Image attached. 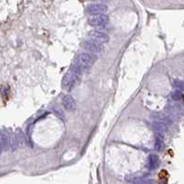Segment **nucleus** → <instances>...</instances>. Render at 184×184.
I'll list each match as a JSON object with an SVG mask.
<instances>
[{
    "label": "nucleus",
    "instance_id": "f257e3e1",
    "mask_svg": "<svg viewBox=\"0 0 184 184\" xmlns=\"http://www.w3.org/2000/svg\"><path fill=\"white\" fill-rule=\"evenodd\" d=\"M97 60V57L89 53H80L74 59V64L79 66L83 71L91 67Z\"/></svg>",
    "mask_w": 184,
    "mask_h": 184
},
{
    "label": "nucleus",
    "instance_id": "f03ea898",
    "mask_svg": "<svg viewBox=\"0 0 184 184\" xmlns=\"http://www.w3.org/2000/svg\"><path fill=\"white\" fill-rule=\"evenodd\" d=\"M80 82V76L69 70L62 79V88L66 91L73 90Z\"/></svg>",
    "mask_w": 184,
    "mask_h": 184
},
{
    "label": "nucleus",
    "instance_id": "7ed1b4c3",
    "mask_svg": "<svg viewBox=\"0 0 184 184\" xmlns=\"http://www.w3.org/2000/svg\"><path fill=\"white\" fill-rule=\"evenodd\" d=\"M108 22H109V16L106 13L91 15L88 18V23L93 27H101L108 24Z\"/></svg>",
    "mask_w": 184,
    "mask_h": 184
},
{
    "label": "nucleus",
    "instance_id": "20e7f679",
    "mask_svg": "<svg viewBox=\"0 0 184 184\" xmlns=\"http://www.w3.org/2000/svg\"><path fill=\"white\" fill-rule=\"evenodd\" d=\"M81 46L83 49H85L86 51H88L92 53H100L104 50V46L102 45V43H100V42L92 41V40L84 41L81 43Z\"/></svg>",
    "mask_w": 184,
    "mask_h": 184
},
{
    "label": "nucleus",
    "instance_id": "39448f33",
    "mask_svg": "<svg viewBox=\"0 0 184 184\" xmlns=\"http://www.w3.org/2000/svg\"><path fill=\"white\" fill-rule=\"evenodd\" d=\"M88 36L90 40L98 41L100 43H106V42L109 41V36L106 33L100 31V30H97V29H93V30L88 31Z\"/></svg>",
    "mask_w": 184,
    "mask_h": 184
},
{
    "label": "nucleus",
    "instance_id": "423d86ee",
    "mask_svg": "<svg viewBox=\"0 0 184 184\" xmlns=\"http://www.w3.org/2000/svg\"><path fill=\"white\" fill-rule=\"evenodd\" d=\"M107 10H108V6L104 4H90L87 6V12L89 15L106 13Z\"/></svg>",
    "mask_w": 184,
    "mask_h": 184
},
{
    "label": "nucleus",
    "instance_id": "0eeeda50",
    "mask_svg": "<svg viewBox=\"0 0 184 184\" xmlns=\"http://www.w3.org/2000/svg\"><path fill=\"white\" fill-rule=\"evenodd\" d=\"M62 103L65 107V109L68 112H73L75 111L76 109V101L75 100L69 96V95H65L63 97V100H62Z\"/></svg>",
    "mask_w": 184,
    "mask_h": 184
},
{
    "label": "nucleus",
    "instance_id": "6e6552de",
    "mask_svg": "<svg viewBox=\"0 0 184 184\" xmlns=\"http://www.w3.org/2000/svg\"><path fill=\"white\" fill-rule=\"evenodd\" d=\"M159 165V159L155 154H150L147 159V168L150 170H156Z\"/></svg>",
    "mask_w": 184,
    "mask_h": 184
},
{
    "label": "nucleus",
    "instance_id": "1a4fd4ad",
    "mask_svg": "<svg viewBox=\"0 0 184 184\" xmlns=\"http://www.w3.org/2000/svg\"><path fill=\"white\" fill-rule=\"evenodd\" d=\"M153 127L156 130V132L160 135H163L168 131V124L161 121L156 120V122H154V123H153Z\"/></svg>",
    "mask_w": 184,
    "mask_h": 184
},
{
    "label": "nucleus",
    "instance_id": "9d476101",
    "mask_svg": "<svg viewBox=\"0 0 184 184\" xmlns=\"http://www.w3.org/2000/svg\"><path fill=\"white\" fill-rule=\"evenodd\" d=\"M155 149L157 151H162L164 149V147H165V143H164V139H163V136L162 135L160 134H158L157 137H156V140H155Z\"/></svg>",
    "mask_w": 184,
    "mask_h": 184
},
{
    "label": "nucleus",
    "instance_id": "9b49d317",
    "mask_svg": "<svg viewBox=\"0 0 184 184\" xmlns=\"http://www.w3.org/2000/svg\"><path fill=\"white\" fill-rule=\"evenodd\" d=\"M171 114L173 115H179L182 112V107L179 104H174V105H170V111H169Z\"/></svg>",
    "mask_w": 184,
    "mask_h": 184
},
{
    "label": "nucleus",
    "instance_id": "f8f14e48",
    "mask_svg": "<svg viewBox=\"0 0 184 184\" xmlns=\"http://www.w3.org/2000/svg\"><path fill=\"white\" fill-rule=\"evenodd\" d=\"M173 87H174L175 89L180 90V91H182L184 89L183 82H182V80L176 79V80H174V82H173Z\"/></svg>",
    "mask_w": 184,
    "mask_h": 184
},
{
    "label": "nucleus",
    "instance_id": "ddd939ff",
    "mask_svg": "<svg viewBox=\"0 0 184 184\" xmlns=\"http://www.w3.org/2000/svg\"><path fill=\"white\" fill-rule=\"evenodd\" d=\"M171 97H172V99H173L174 100L179 101V100H181L182 99V91H180V90L175 89V90L172 92Z\"/></svg>",
    "mask_w": 184,
    "mask_h": 184
},
{
    "label": "nucleus",
    "instance_id": "4468645a",
    "mask_svg": "<svg viewBox=\"0 0 184 184\" xmlns=\"http://www.w3.org/2000/svg\"><path fill=\"white\" fill-rule=\"evenodd\" d=\"M17 142H18V144L19 146H24L25 143H26L25 135H24L21 132H19V133L18 134V136H17Z\"/></svg>",
    "mask_w": 184,
    "mask_h": 184
},
{
    "label": "nucleus",
    "instance_id": "2eb2a0df",
    "mask_svg": "<svg viewBox=\"0 0 184 184\" xmlns=\"http://www.w3.org/2000/svg\"><path fill=\"white\" fill-rule=\"evenodd\" d=\"M91 1H100V2H108L110 0H91Z\"/></svg>",
    "mask_w": 184,
    "mask_h": 184
}]
</instances>
